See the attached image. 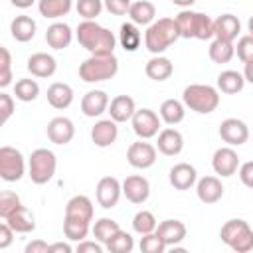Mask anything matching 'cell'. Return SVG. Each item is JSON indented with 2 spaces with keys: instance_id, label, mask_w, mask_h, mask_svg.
Here are the masks:
<instances>
[{
  "instance_id": "cell-5",
  "label": "cell",
  "mask_w": 253,
  "mask_h": 253,
  "mask_svg": "<svg viewBox=\"0 0 253 253\" xmlns=\"http://www.w3.org/2000/svg\"><path fill=\"white\" fill-rule=\"evenodd\" d=\"M182 101L190 111L200 113V115H210L219 105V91L215 87H211V85L192 83V85H188L184 89Z\"/></svg>"
},
{
  "instance_id": "cell-30",
  "label": "cell",
  "mask_w": 253,
  "mask_h": 253,
  "mask_svg": "<svg viewBox=\"0 0 253 253\" xmlns=\"http://www.w3.org/2000/svg\"><path fill=\"white\" fill-rule=\"evenodd\" d=\"M128 18L136 26H150L156 18V8L148 0H136L128 8Z\"/></svg>"
},
{
  "instance_id": "cell-51",
  "label": "cell",
  "mask_w": 253,
  "mask_h": 253,
  "mask_svg": "<svg viewBox=\"0 0 253 253\" xmlns=\"http://www.w3.org/2000/svg\"><path fill=\"white\" fill-rule=\"evenodd\" d=\"M24 251L26 253H49V245L45 241H42V239H34L32 243L26 245Z\"/></svg>"
},
{
  "instance_id": "cell-1",
  "label": "cell",
  "mask_w": 253,
  "mask_h": 253,
  "mask_svg": "<svg viewBox=\"0 0 253 253\" xmlns=\"http://www.w3.org/2000/svg\"><path fill=\"white\" fill-rule=\"evenodd\" d=\"M93 221V202L77 194L73 196L65 206V217H63V233L69 241H83L91 229Z\"/></svg>"
},
{
  "instance_id": "cell-53",
  "label": "cell",
  "mask_w": 253,
  "mask_h": 253,
  "mask_svg": "<svg viewBox=\"0 0 253 253\" xmlns=\"http://www.w3.org/2000/svg\"><path fill=\"white\" fill-rule=\"evenodd\" d=\"M243 77H245V81H249L253 85V59L251 61H245V65H243Z\"/></svg>"
},
{
  "instance_id": "cell-21",
  "label": "cell",
  "mask_w": 253,
  "mask_h": 253,
  "mask_svg": "<svg viewBox=\"0 0 253 253\" xmlns=\"http://www.w3.org/2000/svg\"><path fill=\"white\" fill-rule=\"evenodd\" d=\"M28 71L34 75V77H40V79H43V77H51L53 73H55V69H57V61H55V57L53 55H49V53H45V51H38V53H32L30 57H28Z\"/></svg>"
},
{
  "instance_id": "cell-22",
  "label": "cell",
  "mask_w": 253,
  "mask_h": 253,
  "mask_svg": "<svg viewBox=\"0 0 253 253\" xmlns=\"http://www.w3.org/2000/svg\"><path fill=\"white\" fill-rule=\"evenodd\" d=\"M109 109V95L101 89H91L81 99V111L85 117H101Z\"/></svg>"
},
{
  "instance_id": "cell-29",
  "label": "cell",
  "mask_w": 253,
  "mask_h": 253,
  "mask_svg": "<svg viewBox=\"0 0 253 253\" xmlns=\"http://www.w3.org/2000/svg\"><path fill=\"white\" fill-rule=\"evenodd\" d=\"M36 20L34 18H30V16H26V14H22V16H16L12 22H10V34H12V38L16 40V42H22V43H26V42H30L34 36H36Z\"/></svg>"
},
{
  "instance_id": "cell-6",
  "label": "cell",
  "mask_w": 253,
  "mask_h": 253,
  "mask_svg": "<svg viewBox=\"0 0 253 253\" xmlns=\"http://www.w3.org/2000/svg\"><path fill=\"white\" fill-rule=\"evenodd\" d=\"M119 73V59L115 53L109 55H89L81 65H79V77L85 83H99L113 79Z\"/></svg>"
},
{
  "instance_id": "cell-36",
  "label": "cell",
  "mask_w": 253,
  "mask_h": 253,
  "mask_svg": "<svg viewBox=\"0 0 253 253\" xmlns=\"http://www.w3.org/2000/svg\"><path fill=\"white\" fill-rule=\"evenodd\" d=\"M119 42L123 45L125 51H136L140 47V42H142V36L136 28L134 22H125L121 26V32H119Z\"/></svg>"
},
{
  "instance_id": "cell-31",
  "label": "cell",
  "mask_w": 253,
  "mask_h": 253,
  "mask_svg": "<svg viewBox=\"0 0 253 253\" xmlns=\"http://www.w3.org/2000/svg\"><path fill=\"white\" fill-rule=\"evenodd\" d=\"M243 87H245V77L235 69H225L217 75V89L225 95H235Z\"/></svg>"
},
{
  "instance_id": "cell-14",
  "label": "cell",
  "mask_w": 253,
  "mask_h": 253,
  "mask_svg": "<svg viewBox=\"0 0 253 253\" xmlns=\"http://www.w3.org/2000/svg\"><path fill=\"white\" fill-rule=\"evenodd\" d=\"M211 166H213V172L219 174L221 178L233 176L237 172V168H239V156L231 146H221V148H217L213 152Z\"/></svg>"
},
{
  "instance_id": "cell-9",
  "label": "cell",
  "mask_w": 253,
  "mask_h": 253,
  "mask_svg": "<svg viewBox=\"0 0 253 253\" xmlns=\"http://www.w3.org/2000/svg\"><path fill=\"white\" fill-rule=\"evenodd\" d=\"M26 172V160L14 146L0 148V178L4 182H18Z\"/></svg>"
},
{
  "instance_id": "cell-10",
  "label": "cell",
  "mask_w": 253,
  "mask_h": 253,
  "mask_svg": "<svg viewBox=\"0 0 253 253\" xmlns=\"http://www.w3.org/2000/svg\"><path fill=\"white\" fill-rule=\"evenodd\" d=\"M130 123H132L134 134L142 140H148L160 132V117L152 109H136Z\"/></svg>"
},
{
  "instance_id": "cell-3",
  "label": "cell",
  "mask_w": 253,
  "mask_h": 253,
  "mask_svg": "<svg viewBox=\"0 0 253 253\" xmlns=\"http://www.w3.org/2000/svg\"><path fill=\"white\" fill-rule=\"evenodd\" d=\"M180 38V30L174 18H158L144 32V45L152 55H162L176 40Z\"/></svg>"
},
{
  "instance_id": "cell-41",
  "label": "cell",
  "mask_w": 253,
  "mask_h": 253,
  "mask_svg": "<svg viewBox=\"0 0 253 253\" xmlns=\"http://www.w3.org/2000/svg\"><path fill=\"white\" fill-rule=\"evenodd\" d=\"M75 8L83 20H97V16L103 12L105 4H103V0H77Z\"/></svg>"
},
{
  "instance_id": "cell-50",
  "label": "cell",
  "mask_w": 253,
  "mask_h": 253,
  "mask_svg": "<svg viewBox=\"0 0 253 253\" xmlns=\"http://www.w3.org/2000/svg\"><path fill=\"white\" fill-rule=\"evenodd\" d=\"M14 229L4 221L2 225H0V249H6V247H10V243H12V239H14Z\"/></svg>"
},
{
  "instance_id": "cell-28",
  "label": "cell",
  "mask_w": 253,
  "mask_h": 253,
  "mask_svg": "<svg viewBox=\"0 0 253 253\" xmlns=\"http://www.w3.org/2000/svg\"><path fill=\"white\" fill-rule=\"evenodd\" d=\"M47 103H49L53 109H57V111L67 109V107L73 103V89H71V85L61 83V81L51 83V85L47 87Z\"/></svg>"
},
{
  "instance_id": "cell-43",
  "label": "cell",
  "mask_w": 253,
  "mask_h": 253,
  "mask_svg": "<svg viewBox=\"0 0 253 253\" xmlns=\"http://www.w3.org/2000/svg\"><path fill=\"white\" fill-rule=\"evenodd\" d=\"M12 83V55L8 47H0V87L6 89Z\"/></svg>"
},
{
  "instance_id": "cell-4",
  "label": "cell",
  "mask_w": 253,
  "mask_h": 253,
  "mask_svg": "<svg viewBox=\"0 0 253 253\" xmlns=\"http://www.w3.org/2000/svg\"><path fill=\"white\" fill-rule=\"evenodd\" d=\"M174 20L178 24L180 38H188V40H211L213 38V20L208 14L186 8Z\"/></svg>"
},
{
  "instance_id": "cell-25",
  "label": "cell",
  "mask_w": 253,
  "mask_h": 253,
  "mask_svg": "<svg viewBox=\"0 0 253 253\" xmlns=\"http://www.w3.org/2000/svg\"><path fill=\"white\" fill-rule=\"evenodd\" d=\"M107 111H109V115H111L113 121L126 123L136 113V105H134V99L132 97H128V95H117L115 99H111Z\"/></svg>"
},
{
  "instance_id": "cell-24",
  "label": "cell",
  "mask_w": 253,
  "mask_h": 253,
  "mask_svg": "<svg viewBox=\"0 0 253 253\" xmlns=\"http://www.w3.org/2000/svg\"><path fill=\"white\" fill-rule=\"evenodd\" d=\"M241 32V22L233 14H221L213 20V38L233 42Z\"/></svg>"
},
{
  "instance_id": "cell-11",
  "label": "cell",
  "mask_w": 253,
  "mask_h": 253,
  "mask_svg": "<svg viewBox=\"0 0 253 253\" xmlns=\"http://www.w3.org/2000/svg\"><path fill=\"white\" fill-rule=\"evenodd\" d=\"M121 194H123V184L115 176H103L97 184V190H95L97 202L105 210L115 208L121 200Z\"/></svg>"
},
{
  "instance_id": "cell-19",
  "label": "cell",
  "mask_w": 253,
  "mask_h": 253,
  "mask_svg": "<svg viewBox=\"0 0 253 253\" xmlns=\"http://www.w3.org/2000/svg\"><path fill=\"white\" fill-rule=\"evenodd\" d=\"M156 148L164 154V156H176L182 152L184 148V136L180 130L168 126V128H162L158 134H156Z\"/></svg>"
},
{
  "instance_id": "cell-47",
  "label": "cell",
  "mask_w": 253,
  "mask_h": 253,
  "mask_svg": "<svg viewBox=\"0 0 253 253\" xmlns=\"http://www.w3.org/2000/svg\"><path fill=\"white\" fill-rule=\"evenodd\" d=\"M12 113H14V99H12V95H8V93H0V123L4 125V123H8V119L12 117Z\"/></svg>"
},
{
  "instance_id": "cell-48",
  "label": "cell",
  "mask_w": 253,
  "mask_h": 253,
  "mask_svg": "<svg viewBox=\"0 0 253 253\" xmlns=\"http://www.w3.org/2000/svg\"><path fill=\"white\" fill-rule=\"evenodd\" d=\"M239 180L243 182V186L253 188V160L243 162V164L239 166Z\"/></svg>"
},
{
  "instance_id": "cell-54",
  "label": "cell",
  "mask_w": 253,
  "mask_h": 253,
  "mask_svg": "<svg viewBox=\"0 0 253 253\" xmlns=\"http://www.w3.org/2000/svg\"><path fill=\"white\" fill-rule=\"evenodd\" d=\"M12 2V6H16V8H22V10H26V8H30L36 0H10Z\"/></svg>"
},
{
  "instance_id": "cell-20",
  "label": "cell",
  "mask_w": 253,
  "mask_h": 253,
  "mask_svg": "<svg viewBox=\"0 0 253 253\" xmlns=\"http://www.w3.org/2000/svg\"><path fill=\"white\" fill-rule=\"evenodd\" d=\"M196 194L198 200L204 204H215L223 198V184L215 176H204L196 182Z\"/></svg>"
},
{
  "instance_id": "cell-55",
  "label": "cell",
  "mask_w": 253,
  "mask_h": 253,
  "mask_svg": "<svg viewBox=\"0 0 253 253\" xmlns=\"http://www.w3.org/2000/svg\"><path fill=\"white\" fill-rule=\"evenodd\" d=\"M170 2H172V4H176V6H180L182 10H186V8H190L196 0H170Z\"/></svg>"
},
{
  "instance_id": "cell-33",
  "label": "cell",
  "mask_w": 253,
  "mask_h": 253,
  "mask_svg": "<svg viewBox=\"0 0 253 253\" xmlns=\"http://www.w3.org/2000/svg\"><path fill=\"white\" fill-rule=\"evenodd\" d=\"M186 117V105L184 101H178V99H166L162 101L160 105V119L166 123V125H178L182 123Z\"/></svg>"
},
{
  "instance_id": "cell-45",
  "label": "cell",
  "mask_w": 253,
  "mask_h": 253,
  "mask_svg": "<svg viewBox=\"0 0 253 253\" xmlns=\"http://www.w3.org/2000/svg\"><path fill=\"white\" fill-rule=\"evenodd\" d=\"M235 53L237 57L245 63V61H251L253 59V36L247 34V36H241L237 40V45H235Z\"/></svg>"
},
{
  "instance_id": "cell-49",
  "label": "cell",
  "mask_w": 253,
  "mask_h": 253,
  "mask_svg": "<svg viewBox=\"0 0 253 253\" xmlns=\"http://www.w3.org/2000/svg\"><path fill=\"white\" fill-rule=\"evenodd\" d=\"M77 253H103V243L101 241H79L77 243Z\"/></svg>"
},
{
  "instance_id": "cell-35",
  "label": "cell",
  "mask_w": 253,
  "mask_h": 253,
  "mask_svg": "<svg viewBox=\"0 0 253 253\" xmlns=\"http://www.w3.org/2000/svg\"><path fill=\"white\" fill-rule=\"evenodd\" d=\"M233 55H235L233 42L213 38V42L210 43V59L213 63H229L233 59Z\"/></svg>"
},
{
  "instance_id": "cell-13",
  "label": "cell",
  "mask_w": 253,
  "mask_h": 253,
  "mask_svg": "<svg viewBox=\"0 0 253 253\" xmlns=\"http://www.w3.org/2000/svg\"><path fill=\"white\" fill-rule=\"evenodd\" d=\"M219 136L227 146H241L249 138V128L241 119H225L219 125Z\"/></svg>"
},
{
  "instance_id": "cell-40",
  "label": "cell",
  "mask_w": 253,
  "mask_h": 253,
  "mask_svg": "<svg viewBox=\"0 0 253 253\" xmlns=\"http://www.w3.org/2000/svg\"><path fill=\"white\" fill-rule=\"evenodd\" d=\"M109 251H113V253H130L132 251V247H134V241H132V235L130 233H126V231H117L115 233V237L105 245Z\"/></svg>"
},
{
  "instance_id": "cell-42",
  "label": "cell",
  "mask_w": 253,
  "mask_h": 253,
  "mask_svg": "<svg viewBox=\"0 0 253 253\" xmlns=\"http://www.w3.org/2000/svg\"><path fill=\"white\" fill-rule=\"evenodd\" d=\"M20 208H22V202H20V196L16 192L4 190L0 194V215H2V219H6L8 215H12Z\"/></svg>"
},
{
  "instance_id": "cell-12",
  "label": "cell",
  "mask_w": 253,
  "mask_h": 253,
  "mask_svg": "<svg viewBox=\"0 0 253 253\" xmlns=\"http://www.w3.org/2000/svg\"><path fill=\"white\" fill-rule=\"evenodd\" d=\"M126 160L132 168L138 170H146L150 166H154L156 162V148L150 142H142V138L138 142H132L126 150Z\"/></svg>"
},
{
  "instance_id": "cell-7",
  "label": "cell",
  "mask_w": 253,
  "mask_h": 253,
  "mask_svg": "<svg viewBox=\"0 0 253 253\" xmlns=\"http://www.w3.org/2000/svg\"><path fill=\"white\" fill-rule=\"evenodd\" d=\"M221 241L237 253H249L253 249V229L245 219H229L219 229Z\"/></svg>"
},
{
  "instance_id": "cell-44",
  "label": "cell",
  "mask_w": 253,
  "mask_h": 253,
  "mask_svg": "<svg viewBox=\"0 0 253 253\" xmlns=\"http://www.w3.org/2000/svg\"><path fill=\"white\" fill-rule=\"evenodd\" d=\"M164 249H166V243L162 241V237L156 231L140 237V251L142 253H162Z\"/></svg>"
},
{
  "instance_id": "cell-16",
  "label": "cell",
  "mask_w": 253,
  "mask_h": 253,
  "mask_svg": "<svg viewBox=\"0 0 253 253\" xmlns=\"http://www.w3.org/2000/svg\"><path fill=\"white\" fill-rule=\"evenodd\" d=\"M75 136V126H73V121L67 119V117H55L47 123V138L53 142V144H67L71 142Z\"/></svg>"
},
{
  "instance_id": "cell-34",
  "label": "cell",
  "mask_w": 253,
  "mask_h": 253,
  "mask_svg": "<svg viewBox=\"0 0 253 253\" xmlns=\"http://www.w3.org/2000/svg\"><path fill=\"white\" fill-rule=\"evenodd\" d=\"M71 6H73V0H38L40 14L49 20L67 16L71 12Z\"/></svg>"
},
{
  "instance_id": "cell-38",
  "label": "cell",
  "mask_w": 253,
  "mask_h": 253,
  "mask_svg": "<svg viewBox=\"0 0 253 253\" xmlns=\"http://www.w3.org/2000/svg\"><path fill=\"white\" fill-rule=\"evenodd\" d=\"M14 95L16 99L24 101V103H30V101H36L38 95H40V85L36 79H18L16 85H14Z\"/></svg>"
},
{
  "instance_id": "cell-15",
  "label": "cell",
  "mask_w": 253,
  "mask_h": 253,
  "mask_svg": "<svg viewBox=\"0 0 253 253\" xmlns=\"http://www.w3.org/2000/svg\"><path fill=\"white\" fill-rule=\"evenodd\" d=\"M123 196L130 202V204H144L150 196V184L144 176L140 174H132L126 176L123 180Z\"/></svg>"
},
{
  "instance_id": "cell-27",
  "label": "cell",
  "mask_w": 253,
  "mask_h": 253,
  "mask_svg": "<svg viewBox=\"0 0 253 253\" xmlns=\"http://www.w3.org/2000/svg\"><path fill=\"white\" fill-rule=\"evenodd\" d=\"M144 73L152 81H166L174 73V65L164 55H152L144 65Z\"/></svg>"
},
{
  "instance_id": "cell-32",
  "label": "cell",
  "mask_w": 253,
  "mask_h": 253,
  "mask_svg": "<svg viewBox=\"0 0 253 253\" xmlns=\"http://www.w3.org/2000/svg\"><path fill=\"white\" fill-rule=\"evenodd\" d=\"M16 233H30V231H34L36 229V221H34V213L26 208V206H22L20 210H16L12 215H8L6 219H4Z\"/></svg>"
},
{
  "instance_id": "cell-52",
  "label": "cell",
  "mask_w": 253,
  "mask_h": 253,
  "mask_svg": "<svg viewBox=\"0 0 253 253\" xmlns=\"http://www.w3.org/2000/svg\"><path fill=\"white\" fill-rule=\"evenodd\" d=\"M71 245L69 243H63V241H57V243H51L49 245V253H71Z\"/></svg>"
},
{
  "instance_id": "cell-46",
  "label": "cell",
  "mask_w": 253,
  "mask_h": 253,
  "mask_svg": "<svg viewBox=\"0 0 253 253\" xmlns=\"http://www.w3.org/2000/svg\"><path fill=\"white\" fill-rule=\"evenodd\" d=\"M105 4V10L113 16H125L128 14V8H130V0H103Z\"/></svg>"
},
{
  "instance_id": "cell-18",
  "label": "cell",
  "mask_w": 253,
  "mask_h": 253,
  "mask_svg": "<svg viewBox=\"0 0 253 253\" xmlns=\"http://www.w3.org/2000/svg\"><path fill=\"white\" fill-rule=\"evenodd\" d=\"M117 136H119V126H117V121H113V119H101L91 128V140L99 148L111 146L117 140Z\"/></svg>"
},
{
  "instance_id": "cell-2",
  "label": "cell",
  "mask_w": 253,
  "mask_h": 253,
  "mask_svg": "<svg viewBox=\"0 0 253 253\" xmlns=\"http://www.w3.org/2000/svg\"><path fill=\"white\" fill-rule=\"evenodd\" d=\"M77 42L81 47H85L91 55H109L117 47V38L111 30L97 24L95 20H83L79 22L75 30Z\"/></svg>"
},
{
  "instance_id": "cell-39",
  "label": "cell",
  "mask_w": 253,
  "mask_h": 253,
  "mask_svg": "<svg viewBox=\"0 0 253 253\" xmlns=\"http://www.w3.org/2000/svg\"><path fill=\"white\" fill-rule=\"evenodd\" d=\"M156 227H158V223H156V217H154L152 211L140 210V211L134 213V217H132V229H134L138 235L152 233V231H156Z\"/></svg>"
},
{
  "instance_id": "cell-37",
  "label": "cell",
  "mask_w": 253,
  "mask_h": 253,
  "mask_svg": "<svg viewBox=\"0 0 253 253\" xmlns=\"http://www.w3.org/2000/svg\"><path fill=\"white\" fill-rule=\"evenodd\" d=\"M91 231H93V235H95L97 241H101L103 245H107L115 237V233L121 231V225L115 219H111V217H101V219H97L93 223Z\"/></svg>"
},
{
  "instance_id": "cell-17",
  "label": "cell",
  "mask_w": 253,
  "mask_h": 253,
  "mask_svg": "<svg viewBox=\"0 0 253 253\" xmlns=\"http://www.w3.org/2000/svg\"><path fill=\"white\" fill-rule=\"evenodd\" d=\"M168 180H170V184L174 186V190L184 192V190H190V188L198 182V172H196V168H194L192 164H188V162H178V164H174V166L170 168Z\"/></svg>"
},
{
  "instance_id": "cell-26",
  "label": "cell",
  "mask_w": 253,
  "mask_h": 253,
  "mask_svg": "<svg viewBox=\"0 0 253 253\" xmlns=\"http://www.w3.org/2000/svg\"><path fill=\"white\" fill-rule=\"evenodd\" d=\"M73 40V32L65 22H53L45 32V42L51 49H65Z\"/></svg>"
},
{
  "instance_id": "cell-56",
  "label": "cell",
  "mask_w": 253,
  "mask_h": 253,
  "mask_svg": "<svg viewBox=\"0 0 253 253\" xmlns=\"http://www.w3.org/2000/svg\"><path fill=\"white\" fill-rule=\"evenodd\" d=\"M247 30H249V34L253 36V16L249 18V22H247Z\"/></svg>"
},
{
  "instance_id": "cell-8",
  "label": "cell",
  "mask_w": 253,
  "mask_h": 253,
  "mask_svg": "<svg viewBox=\"0 0 253 253\" xmlns=\"http://www.w3.org/2000/svg\"><path fill=\"white\" fill-rule=\"evenodd\" d=\"M55 168H57V158L51 150L47 148H36L32 154H30V160H28V176L34 184L42 186V184H47L53 174H55Z\"/></svg>"
},
{
  "instance_id": "cell-23",
  "label": "cell",
  "mask_w": 253,
  "mask_h": 253,
  "mask_svg": "<svg viewBox=\"0 0 253 253\" xmlns=\"http://www.w3.org/2000/svg\"><path fill=\"white\" fill-rule=\"evenodd\" d=\"M156 233L162 237V241L166 243V247H176L180 241L186 239V225L180 221V219H164L158 223L156 227Z\"/></svg>"
}]
</instances>
